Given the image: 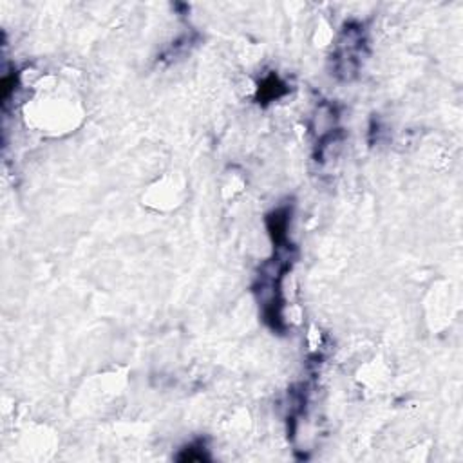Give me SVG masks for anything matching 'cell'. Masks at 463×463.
Returning <instances> with one entry per match:
<instances>
[{
    "label": "cell",
    "instance_id": "6da1fadb",
    "mask_svg": "<svg viewBox=\"0 0 463 463\" xmlns=\"http://www.w3.org/2000/svg\"><path fill=\"white\" fill-rule=\"evenodd\" d=\"M271 242L273 255L260 264L259 273L255 277L253 293L260 306L264 324L271 331L282 335L286 331V320L282 315V280L297 259V246L289 241V235L271 239Z\"/></svg>",
    "mask_w": 463,
    "mask_h": 463
},
{
    "label": "cell",
    "instance_id": "7a4b0ae2",
    "mask_svg": "<svg viewBox=\"0 0 463 463\" xmlns=\"http://www.w3.org/2000/svg\"><path fill=\"white\" fill-rule=\"evenodd\" d=\"M367 54L369 38L365 25L358 20L345 22L335 40L333 52L329 56L331 74L340 81L354 80L360 74Z\"/></svg>",
    "mask_w": 463,
    "mask_h": 463
},
{
    "label": "cell",
    "instance_id": "3957f363",
    "mask_svg": "<svg viewBox=\"0 0 463 463\" xmlns=\"http://www.w3.org/2000/svg\"><path fill=\"white\" fill-rule=\"evenodd\" d=\"M288 92V85L280 80V76L277 72H271L269 76H266L259 87H257V94L255 99L260 105H268L279 98H282Z\"/></svg>",
    "mask_w": 463,
    "mask_h": 463
},
{
    "label": "cell",
    "instance_id": "277c9868",
    "mask_svg": "<svg viewBox=\"0 0 463 463\" xmlns=\"http://www.w3.org/2000/svg\"><path fill=\"white\" fill-rule=\"evenodd\" d=\"M177 461H210L212 456L206 449V443L203 439H195L181 449V452L175 456Z\"/></svg>",
    "mask_w": 463,
    "mask_h": 463
}]
</instances>
